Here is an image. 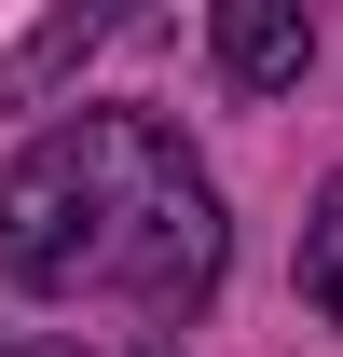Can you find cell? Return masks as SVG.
I'll return each instance as SVG.
<instances>
[{"label": "cell", "mask_w": 343, "mask_h": 357, "mask_svg": "<svg viewBox=\"0 0 343 357\" xmlns=\"http://www.w3.org/2000/svg\"><path fill=\"white\" fill-rule=\"evenodd\" d=\"M220 261H234L220 178L151 110H69L0 165V275L42 289V303L206 316Z\"/></svg>", "instance_id": "1"}, {"label": "cell", "mask_w": 343, "mask_h": 357, "mask_svg": "<svg viewBox=\"0 0 343 357\" xmlns=\"http://www.w3.org/2000/svg\"><path fill=\"white\" fill-rule=\"evenodd\" d=\"M206 55H220L234 96H289L302 69H316V14H302V0H220V14H206Z\"/></svg>", "instance_id": "2"}, {"label": "cell", "mask_w": 343, "mask_h": 357, "mask_svg": "<svg viewBox=\"0 0 343 357\" xmlns=\"http://www.w3.org/2000/svg\"><path fill=\"white\" fill-rule=\"evenodd\" d=\"M302 289H316V316L343 330V178L316 192V220H302Z\"/></svg>", "instance_id": "3"}, {"label": "cell", "mask_w": 343, "mask_h": 357, "mask_svg": "<svg viewBox=\"0 0 343 357\" xmlns=\"http://www.w3.org/2000/svg\"><path fill=\"white\" fill-rule=\"evenodd\" d=\"M0 357H96V344H0ZM137 357H151V344H137Z\"/></svg>", "instance_id": "4"}]
</instances>
